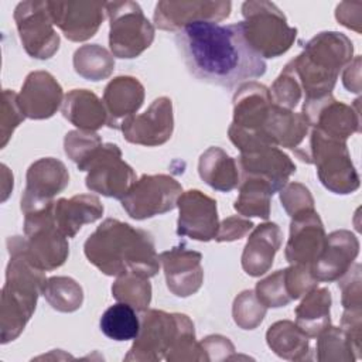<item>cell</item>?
Instances as JSON below:
<instances>
[{"label": "cell", "instance_id": "obj_1", "mask_svg": "<svg viewBox=\"0 0 362 362\" xmlns=\"http://www.w3.org/2000/svg\"><path fill=\"white\" fill-rule=\"evenodd\" d=\"M174 41L192 76L229 90L263 76L267 68L246 42L240 23H192L178 30Z\"/></svg>", "mask_w": 362, "mask_h": 362}, {"label": "cell", "instance_id": "obj_2", "mask_svg": "<svg viewBox=\"0 0 362 362\" xmlns=\"http://www.w3.org/2000/svg\"><path fill=\"white\" fill-rule=\"evenodd\" d=\"M89 263L106 276L137 274L154 277L160 270V257L147 230L133 228L119 219H105L83 245Z\"/></svg>", "mask_w": 362, "mask_h": 362}, {"label": "cell", "instance_id": "obj_3", "mask_svg": "<svg viewBox=\"0 0 362 362\" xmlns=\"http://www.w3.org/2000/svg\"><path fill=\"white\" fill-rule=\"evenodd\" d=\"M10 262L6 270V283L1 291V344L16 339L35 311L38 296L47 281L42 270L27 257L23 238L7 239Z\"/></svg>", "mask_w": 362, "mask_h": 362}, {"label": "cell", "instance_id": "obj_4", "mask_svg": "<svg viewBox=\"0 0 362 362\" xmlns=\"http://www.w3.org/2000/svg\"><path fill=\"white\" fill-rule=\"evenodd\" d=\"M352 41L338 31L313 37L300 55L288 62L305 99L331 95L339 71L352 59Z\"/></svg>", "mask_w": 362, "mask_h": 362}, {"label": "cell", "instance_id": "obj_5", "mask_svg": "<svg viewBox=\"0 0 362 362\" xmlns=\"http://www.w3.org/2000/svg\"><path fill=\"white\" fill-rule=\"evenodd\" d=\"M273 100L263 83L249 81L233 95V120L228 129L229 140L240 153L273 146L263 133Z\"/></svg>", "mask_w": 362, "mask_h": 362}, {"label": "cell", "instance_id": "obj_6", "mask_svg": "<svg viewBox=\"0 0 362 362\" xmlns=\"http://www.w3.org/2000/svg\"><path fill=\"white\" fill-rule=\"evenodd\" d=\"M242 31L249 47L260 58H277L287 52L297 37V28L272 1H245L242 4Z\"/></svg>", "mask_w": 362, "mask_h": 362}, {"label": "cell", "instance_id": "obj_7", "mask_svg": "<svg viewBox=\"0 0 362 362\" xmlns=\"http://www.w3.org/2000/svg\"><path fill=\"white\" fill-rule=\"evenodd\" d=\"M308 154L317 167L321 184L334 194H352L359 188V175L351 160L346 141L329 137L315 129L310 132Z\"/></svg>", "mask_w": 362, "mask_h": 362}, {"label": "cell", "instance_id": "obj_8", "mask_svg": "<svg viewBox=\"0 0 362 362\" xmlns=\"http://www.w3.org/2000/svg\"><path fill=\"white\" fill-rule=\"evenodd\" d=\"M52 209L54 204L24 214L23 247L28 260L42 272L61 267L69 255L66 236L58 229Z\"/></svg>", "mask_w": 362, "mask_h": 362}, {"label": "cell", "instance_id": "obj_9", "mask_svg": "<svg viewBox=\"0 0 362 362\" xmlns=\"http://www.w3.org/2000/svg\"><path fill=\"white\" fill-rule=\"evenodd\" d=\"M109 47L116 58H136L154 40V27L136 1H109Z\"/></svg>", "mask_w": 362, "mask_h": 362}, {"label": "cell", "instance_id": "obj_10", "mask_svg": "<svg viewBox=\"0 0 362 362\" xmlns=\"http://www.w3.org/2000/svg\"><path fill=\"white\" fill-rule=\"evenodd\" d=\"M192 321L185 314L146 310L140 318V332L124 361H160L165 358L178 335Z\"/></svg>", "mask_w": 362, "mask_h": 362}, {"label": "cell", "instance_id": "obj_11", "mask_svg": "<svg viewBox=\"0 0 362 362\" xmlns=\"http://www.w3.org/2000/svg\"><path fill=\"white\" fill-rule=\"evenodd\" d=\"M182 194L181 184L167 174L141 175L120 199L123 209L136 221L173 211Z\"/></svg>", "mask_w": 362, "mask_h": 362}, {"label": "cell", "instance_id": "obj_12", "mask_svg": "<svg viewBox=\"0 0 362 362\" xmlns=\"http://www.w3.org/2000/svg\"><path fill=\"white\" fill-rule=\"evenodd\" d=\"M82 171H88L86 188L103 197L122 199L137 181L133 168L122 158L117 144H102Z\"/></svg>", "mask_w": 362, "mask_h": 362}, {"label": "cell", "instance_id": "obj_13", "mask_svg": "<svg viewBox=\"0 0 362 362\" xmlns=\"http://www.w3.org/2000/svg\"><path fill=\"white\" fill-rule=\"evenodd\" d=\"M14 21L25 52L37 59H49L59 48V35L48 1H21L14 10Z\"/></svg>", "mask_w": 362, "mask_h": 362}, {"label": "cell", "instance_id": "obj_14", "mask_svg": "<svg viewBox=\"0 0 362 362\" xmlns=\"http://www.w3.org/2000/svg\"><path fill=\"white\" fill-rule=\"evenodd\" d=\"M27 185L21 197L24 214L40 211L54 204V197L69 184V174L65 164L54 157L40 158L27 170Z\"/></svg>", "mask_w": 362, "mask_h": 362}, {"label": "cell", "instance_id": "obj_15", "mask_svg": "<svg viewBox=\"0 0 362 362\" xmlns=\"http://www.w3.org/2000/svg\"><path fill=\"white\" fill-rule=\"evenodd\" d=\"M119 130L133 144L156 147L167 143L174 130L171 99L167 96L154 99L144 113L126 119Z\"/></svg>", "mask_w": 362, "mask_h": 362}, {"label": "cell", "instance_id": "obj_16", "mask_svg": "<svg viewBox=\"0 0 362 362\" xmlns=\"http://www.w3.org/2000/svg\"><path fill=\"white\" fill-rule=\"evenodd\" d=\"M301 113L315 129L329 137L344 140L361 130L359 109L338 102L332 95L317 99H305Z\"/></svg>", "mask_w": 362, "mask_h": 362}, {"label": "cell", "instance_id": "obj_17", "mask_svg": "<svg viewBox=\"0 0 362 362\" xmlns=\"http://www.w3.org/2000/svg\"><path fill=\"white\" fill-rule=\"evenodd\" d=\"M180 211L177 221V235L188 236L199 242L215 239L219 219L216 201L199 189H188L178 197Z\"/></svg>", "mask_w": 362, "mask_h": 362}, {"label": "cell", "instance_id": "obj_18", "mask_svg": "<svg viewBox=\"0 0 362 362\" xmlns=\"http://www.w3.org/2000/svg\"><path fill=\"white\" fill-rule=\"evenodd\" d=\"M106 3L48 1L54 24L69 41H86L96 34L105 18Z\"/></svg>", "mask_w": 362, "mask_h": 362}, {"label": "cell", "instance_id": "obj_19", "mask_svg": "<svg viewBox=\"0 0 362 362\" xmlns=\"http://www.w3.org/2000/svg\"><path fill=\"white\" fill-rule=\"evenodd\" d=\"M230 8V1H158L153 18L160 30L177 33L192 23L222 21Z\"/></svg>", "mask_w": 362, "mask_h": 362}, {"label": "cell", "instance_id": "obj_20", "mask_svg": "<svg viewBox=\"0 0 362 362\" xmlns=\"http://www.w3.org/2000/svg\"><path fill=\"white\" fill-rule=\"evenodd\" d=\"M325 229L315 209L291 216L286 259L290 264L311 266L325 246Z\"/></svg>", "mask_w": 362, "mask_h": 362}, {"label": "cell", "instance_id": "obj_21", "mask_svg": "<svg viewBox=\"0 0 362 362\" xmlns=\"http://www.w3.org/2000/svg\"><path fill=\"white\" fill-rule=\"evenodd\" d=\"M160 264L164 269L168 290L177 297H189L195 294L204 281V269L201 266L202 255L189 250L184 243L160 253Z\"/></svg>", "mask_w": 362, "mask_h": 362}, {"label": "cell", "instance_id": "obj_22", "mask_svg": "<svg viewBox=\"0 0 362 362\" xmlns=\"http://www.w3.org/2000/svg\"><path fill=\"white\" fill-rule=\"evenodd\" d=\"M62 102V86L47 71L30 72L18 93V105L23 115L34 120L54 116Z\"/></svg>", "mask_w": 362, "mask_h": 362}, {"label": "cell", "instance_id": "obj_23", "mask_svg": "<svg viewBox=\"0 0 362 362\" xmlns=\"http://www.w3.org/2000/svg\"><path fill=\"white\" fill-rule=\"evenodd\" d=\"M359 253L358 238L345 229L327 235L325 246L317 260L310 266L317 281H335L354 264Z\"/></svg>", "mask_w": 362, "mask_h": 362}, {"label": "cell", "instance_id": "obj_24", "mask_svg": "<svg viewBox=\"0 0 362 362\" xmlns=\"http://www.w3.org/2000/svg\"><path fill=\"white\" fill-rule=\"evenodd\" d=\"M239 173L266 180L274 191H280L296 173V164L276 146H266L252 151L240 153L236 158Z\"/></svg>", "mask_w": 362, "mask_h": 362}, {"label": "cell", "instance_id": "obj_25", "mask_svg": "<svg viewBox=\"0 0 362 362\" xmlns=\"http://www.w3.org/2000/svg\"><path fill=\"white\" fill-rule=\"evenodd\" d=\"M144 100V86L133 76H116L105 88L103 105L107 113V126L120 129V124L134 116Z\"/></svg>", "mask_w": 362, "mask_h": 362}, {"label": "cell", "instance_id": "obj_26", "mask_svg": "<svg viewBox=\"0 0 362 362\" xmlns=\"http://www.w3.org/2000/svg\"><path fill=\"white\" fill-rule=\"evenodd\" d=\"M281 230L274 222H266L255 228L242 253V267L246 274L259 277L269 272L274 255L281 246Z\"/></svg>", "mask_w": 362, "mask_h": 362}, {"label": "cell", "instance_id": "obj_27", "mask_svg": "<svg viewBox=\"0 0 362 362\" xmlns=\"http://www.w3.org/2000/svg\"><path fill=\"white\" fill-rule=\"evenodd\" d=\"M310 132L311 126L303 113H296L274 103L263 129L264 136L273 146L290 148L296 156L301 153Z\"/></svg>", "mask_w": 362, "mask_h": 362}, {"label": "cell", "instance_id": "obj_28", "mask_svg": "<svg viewBox=\"0 0 362 362\" xmlns=\"http://www.w3.org/2000/svg\"><path fill=\"white\" fill-rule=\"evenodd\" d=\"M54 219L58 229L74 238L85 223H93L103 215V205L96 195L78 194L72 198H59L54 202Z\"/></svg>", "mask_w": 362, "mask_h": 362}, {"label": "cell", "instance_id": "obj_29", "mask_svg": "<svg viewBox=\"0 0 362 362\" xmlns=\"http://www.w3.org/2000/svg\"><path fill=\"white\" fill-rule=\"evenodd\" d=\"M61 112L78 130L96 132L107 124V113L100 100L88 89H72L64 98Z\"/></svg>", "mask_w": 362, "mask_h": 362}, {"label": "cell", "instance_id": "obj_30", "mask_svg": "<svg viewBox=\"0 0 362 362\" xmlns=\"http://www.w3.org/2000/svg\"><path fill=\"white\" fill-rule=\"evenodd\" d=\"M198 174L205 184L221 192H229L240 182L236 158L230 157L221 147H209L201 154Z\"/></svg>", "mask_w": 362, "mask_h": 362}, {"label": "cell", "instance_id": "obj_31", "mask_svg": "<svg viewBox=\"0 0 362 362\" xmlns=\"http://www.w3.org/2000/svg\"><path fill=\"white\" fill-rule=\"evenodd\" d=\"M338 287L342 291L341 301L344 314L341 318V328L345 329L355 348L361 349V305H362V290H361V264L355 263L349 270L338 279Z\"/></svg>", "mask_w": 362, "mask_h": 362}, {"label": "cell", "instance_id": "obj_32", "mask_svg": "<svg viewBox=\"0 0 362 362\" xmlns=\"http://www.w3.org/2000/svg\"><path fill=\"white\" fill-rule=\"evenodd\" d=\"M331 293L325 287L310 290L296 308V324L308 337L315 338L331 325Z\"/></svg>", "mask_w": 362, "mask_h": 362}, {"label": "cell", "instance_id": "obj_33", "mask_svg": "<svg viewBox=\"0 0 362 362\" xmlns=\"http://www.w3.org/2000/svg\"><path fill=\"white\" fill-rule=\"evenodd\" d=\"M266 341L269 348L280 358L290 361L310 359V338L293 321L284 320L270 325Z\"/></svg>", "mask_w": 362, "mask_h": 362}, {"label": "cell", "instance_id": "obj_34", "mask_svg": "<svg viewBox=\"0 0 362 362\" xmlns=\"http://www.w3.org/2000/svg\"><path fill=\"white\" fill-rule=\"evenodd\" d=\"M274 192V188L266 180L242 175L239 182V195L233 208L243 216H259L262 219H267L270 216V199Z\"/></svg>", "mask_w": 362, "mask_h": 362}, {"label": "cell", "instance_id": "obj_35", "mask_svg": "<svg viewBox=\"0 0 362 362\" xmlns=\"http://www.w3.org/2000/svg\"><path fill=\"white\" fill-rule=\"evenodd\" d=\"M99 327L113 341H134L140 332V318L132 305L119 301L102 314Z\"/></svg>", "mask_w": 362, "mask_h": 362}, {"label": "cell", "instance_id": "obj_36", "mask_svg": "<svg viewBox=\"0 0 362 362\" xmlns=\"http://www.w3.org/2000/svg\"><path fill=\"white\" fill-rule=\"evenodd\" d=\"M74 68L78 75L88 81H102L115 69L113 55L98 44H86L74 54Z\"/></svg>", "mask_w": 362, "mask_h": 362}, {"label": "cell", "instance_id": "obj_37", "mask_svg": "<svg viewBox=\"0 0 362 362\" xmlns=\"http://www.w3.org/2000/svg\"><path fill=\"white\" fill-rule=\"evenodd\" d=\"M42 294L48 304L61 313H74L83 303V291L79 283L65 276L47 279Z\"/></svg>", "mask_w": 362, "mask_h": 362}, {"label": "cell", "instance_id": "obj_38", "mask_svg": "<svg viewBox=\"0 0 362 362\" xmlns=\"http://www.w3.org/2000/svg\"><path fill=\"white\" fill-rule=\"evenodd\" d=\"M317 359L318 361H355L359 351L354 346L351 338L341 327L328 325L317 335Z\"/></svg>", "mask_w": 362, "mask_h": 362}, {"label": "cell", "instance_id": "obj_39", "mask_svg": "<svg viewBox=\"0 0 362 362\" xmlns=\"http://www.w3.org/2000/svg\"><path fill=\"white\" fill-rule=\"evenodd\" d=\"M113 297L132 305L136 311H146L151 301V284L148 279L137 274L119 276L112 286Z\"/></svg>", "mask_w": 362, "mask_h": 362}, {"label": "cell", "instance_id": "obj_40", "mask_svg": "<svg viewBox=\"0 0 362 362\" xmlns=\"http://www.w3.org/2000/svg\"><path fill=\"white\" fill-rule=\"evenodd\" d=\"M102 144L103 143L100 136L95 132L72 130L68 132L64 139L65 154L76 164L78 170L81 171Z\"/></svg>", "mask_w": 362, "mask_h": 362}, {"label": "cell", "instance_id": "obj_41", "mask_svg": "<svg viewBox=\"0 0 362 362\" xmlns=\"http://www.w3.org/2000/svg\"><path fill=\"white\" fill-rule=\"evenodd\" d=\"M266 310L253 290H245L233 301V321L242 329H255L263 321Z\"/></svg>", "mask_w": 362, "mask_h": 362}, {"label": "cell", "instance_id": "obj_42", "mask_svg": "<svg viewBox=\"0 0 362 362\" xmlns=\"http://www.w3.org/2000/svg\"><path fill=\"white\" fill-rule=\"evenodd\" d=\"M269 90L273 103L288 110H293L303 96L301 86L288 64L283 68Z\"/></svg>", "mask_w": 362, "mask_h": 362}, {"label": "cell", "instance_id": "obj_43", "mask_svg": "<svg viewBox=\"0 0 362 362\" xmlns=\"http://www.w3.org/2000/svg\"><path fill=\"white\" fill-rule=\"evenodd\" d=\"M255 294L266 308H279L287 305L291 300L284 284V272L277 270L256 284Z\"/></svg>", "mask_w": 362, "mask_h": 362}, {"label": "cell", "instance_id": "obj_44", "mask_svg": "<svg viewBox=\"0 0 362 362\" xmlns=\"http://www.w3.org/2000/svg\"><path fill=\"white\" fill-rule=\"evenodd\" d=\"M284 272V284L290 300H297L305 296L310 290L317 287L318 281L314 279L310 266L291 264Z\"/></svg>", "mask_w": 362, "mask_h": 362}, {"label": "cell", "instance_id": "obj_45", "mask_svg": "<svg viewBox=\"0 0 362 362\" xmlns=\"http://www.w3.org/2000/svg\"><path fill=\"white\" fill-rule=\"evenodd\" d=\"M280 201L290 216L314 209V198L310 189L300 182H288L280 189Z\"/></svg>", "mask_w": 362, "mask_h": 362}, {"label": "cell", "instance_id": "obj_46", "mask_svg": "<svg viewBox=\"0 0 362 362\" xmlns=\"http://www.w3.org/2000/svg\"><path fill=\"white\" fill-rule=\"evenodd\" d=\"M25 119L18 105V95L10 89L3 90L1 106V148L7 144L16 127Z\"/></svg>", "mask_w": 362, "mask_h": 362}, {"label": "cell", "instance_id": "obj_47", "mask_svg": "<svg viewBox=\"0 0 362 362\" xmlns=\"http://www.w3.org/2000/svg\"><path fill=\"white\" fill-rule=\"evenodd\" d=\"M253 222L239 216H229L219 223L215 240L216 242H232L243 238L252 228Z\"/></svg>", "mask_w": 362, "mask_h": 362}, {"label": "cell", "instance_id": "obj_48", "mask_svg": "<svg viewBox=\"0 0 362 362\" xmlns=\"http://www.w3.org/2000/svg\"><path fill=\"white\" fill-rule=\"evenodd\" d=\"M201 346L205 352L206 361H219V359H229V354L235 351L232 342L222 337V335H209L205 339H202Z\"/></svg>", "mask_w": 362, "mask_h": 362}, {"label": "cell", "instance_id": "obj_49", "mask_svg": "<svg viewBox=\"0 0 362 362\" xmlns=\"http://www.w3.org/2000/svg\"><path fill=\"white\" fill-rule=\"evenodd\" d=\"M361 10H362L361 1H356V3L342 1L337 6L335 17L346 28L361 33Z\"/></svg>", "mask_w": 362, "mask_h": 362}, {"label": "cell", "instance_id": "obj_50", "mask_svg": "<svg viewBox=\"0 0 362 362\" xmlns=\"http://www.w3.org/2000/svg\"><path fill=\"white\" fill-rule=\"evenodd\" d=\"M344 86L354 93L361 92V57L356 55L344 66L342 74Z\"/></svg>", "mask_w": 362, "mask_h": 362}]
</instances>
